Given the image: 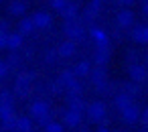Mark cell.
<instances>
[{"label":"cell","instance_id":"obj_2","mask_svg":"<svg viewBox=\"0 0 148 132\" xmlns=\"http://www.w3.org/2000/svg\"><path fill=\"white\" fill-rule=\"evenodd\" d=\"M33 23L37 25V27H49V23H51V16L49 14H45V12H39V14H35V19H33Z\"/></svg>","mask_w":148,"mask_h":132},{"label":"cell","instance_id":"obj_8","mask_svg":"<svg viewBox=\"0 0 148 132\" xmlns=\"http://www.w3.org/2000/svg\"><path fill=\"white\" fill-rule=\"evenodd\" d=\"M18 45H21V35H10V37H8V43H6V47L14 49V47H18Z\"/></svg>","mask_w":148,"mask_h":132},{"label":"cell","instance_id":"obj_5","mask_svg":"<svg viewBox=\"0 0 148 132\" xmlns=\"http://www.w3.org/2000/svg\"><path fill=\"white\" fill-rule=\"evenodd\" d=\"M47 114V104H43V102H37L35 106H33V116H37V118H43Z\"/></svg>","mask_w":148,"mask_h":132},{"label":"cell","instance_id":"obj_22","mask_svg":"<svg viewBox=\"0 0 148 132\" xmlns=\"http://www.w3.org/2000/svg\"><path fill=\"white\" fill-rule=\"evenodd\" d=\"M18 132H21V130H18Z\"/></svg>","mask_w":148,"mask_h":132},{"label":"cell","instance_id":"obj_19","mask_svg":"<svg viewBox=\"0 0 148 132\" xmlns=\"http://www.w3.org/2000/svg\"><path fill=\"white\" fill-rule=\"evenodd\" d=\"M144 12H146V14H148V2H146V4H144Z\"/></svg>","mask_w":148,"mask_h":132},{"label":"cell","instance_id":"obj_13","mask_svg":"<svg viewBox=\"0 0 148 132\" xmlns=\"http://www.w3.org/2000/svg\"><path fill=\"white\" fill-rule=\"evenodd\" d=\"M47 132H63V126L57 122H51V124H47Z\"/></svg>","mask_w":148,"mask_h":132},{"label":"cell","instance_id":"obj_9","mask_svg":"<svg viewBox=\"0 0 148 132\" xmlns=\"http://www.w3.org/2000/svg\"><path fill=\"white\" fill-rule=\"evenodd\" d=\"M10 12H12V14H23V12H25V4L12 2V4H10Z\"/></svg>","mask_w":148,"mask_h":132},{"label":"cell","instance_id":"obj_1","mask_svg":"<svg viewBox=\"0 0 148 132\" xmlns=\"http://www.w3.org/2000/svg\"><path fill=\"white\" fill-rule=\"evenodd\" d=\"M103 114H106V110H103V104H91L89 106V118L91 120H101L103 118Z\"/></svg>","mask_w":148,"mask_h":132},{"label":"cell","instance_id":"obj_21","mask_svg":"<svg viewBox=\"0 0 148 132\" xmlns=\"http://www.w3.org/2000/svg\"><path fill=\"white\" fill-rule=\"evenodd\" d=\"M99 132H108V130H103V128H101V130H99Z\"/></svg>","mask_w":148,"mask_h":132},{"label":"cell","instance_id":"obj_10","mask_svg":"<svg viewBox=\"0 0 148 132\" xmlns=\"http://www.w3.org/2000/svg\"><path fill=\"white\" fill-rule=\"evenodd\" d=\"M65 120H67V124H69V126H75V124L79 122V114H77V112H69Z\"/></svg>","mask_w":148,"mask_h":132},{"label":"cell","instance_id":"obj_4","mask_svg":"<svg viewBox=\"0 0 148 132\" xmlns=\"http://www.w3.org/2000/svg\"><path fill=\"white\" fill-rule=\"evenodd\" d=\"M118 23H120V27H128L132 23V12L130 10H122L120 16H118Z\"/></svg>","mask_w":148,"mask_h":132},{"label":"cell","instance_id":"obj_6","mask_svg":"<svg viewBox=\"0 0 148 132\" xmlns=\"http://www.w3.org/2000/svg\"><path fill=\"white\" fill-rule=\"evenodd\" d=\"M130 71H132V79H136V81H140V79L146 77V71H144V67H140V65H134Z\"/></svg>","mask_w":148,"mask_h":132},{"label":"cell","instance_id":"obj_14","mask_svg":"<svg viewBox=\"0 0 148 132\" xmlns=\"http://www.w3.org/2000/svg\"><path fill=\"white\" fill-rule=\"evenodd\" d=\"M33 27H35V23L27 19V21H23V25H21V31H23V33H29V31H31Z\"/></svg>","mask_w":148,"mask_h":132},{"label":"cell","instance_id":"obj_17","mask_svg":"<svg viewBox=\"0 0 148 132\" xmlns=\"http://www.w3.org/2000/svg\"><path fill=\"white\" fill-rule=\"evenodd\" d=\"M6 43H8V37H6L4 33H0V47H4Z\"/></svg>","mask_w":148,"mask_h":132},{"label":"cell","instance_id":"obj_11","mask_svg":"<svg viewBox=\"0 0 148 132\" xmlns=\"http://www.w3.org/2000/svg\"><path fill=\"white\" fill-rule=\"evenodd\" d=\"M16 126H18V130H21V132H29V130H31V122H29L27 118H21Z\"/></svg>","mask_w":148,"mask_h":132},{"label":"cell","instance_id":"obj_18","mask_svg":"<svg viewBox=\"0 0 148 132\" xmlns=\"http://www.w3.org/2000/svg\"><path fill=\"white\" fill-rule=\"evenodd\" d=\"M4 71H6V67H4V63H0V77L4 75Z\"/></svg>","mask_w":148,"mask_h":132},{"label":"cell","instance_id":"obj_12","mask_svg":"<svg viewBox=\"0 0 148 132\" xmlns=\"http://www.w3.org/2000/svg\"><path fill=\"white\" fill-rule=\"evenodd\" d=\"M59 53L61 55H71L73 53V43H63L61 49H59Z\"/></svg>","mask_w":148,"mask_h":132},{"label":"cell","instance_id":"obj_20","mask_svg":"<svg viewBox=\"0 0 148 132\" xmlns=\"http://www.w3.org/2000/svg\"><path fill=\"white\" fill-rule=\"evenodd\" d=\"M122 2H124V4H126V2H128V4H130V2H132V0H122Z\"/></svg>","mask_w":148,"mask_h":132},{"label":"cell","instance_id":"obj_16","mask_svg":"<svg viewBox=\"0 0 148 132\" xmlns=\"http://www.w3.org/2000/svg\"><path fill=\"white\" fill-rule=\"evenodd\" d=\"M67 2H65V0H53V6L57 8V10H63V6H65Z\"/></svg>","mask_w":148,"mask_h":132},{"label":"cell","instance_id":"obj_7","mask_svg":"<svg viewBox=\"0 0 148 132\" xmlns=\"http://www.w3.org/2000/svg\"><path fill=\"white\" fill-rule=\"evenodd\" d=\"M124 118H126V120H130V122H132V120H136V118H138V110H136L134 106L126 108V110H124Z\"/></svg>","mask_w":148,"mask_h":132},{"label":"cell","instance_id":"obj_3","mask_svg":"<svg viewBox=\"0 0 148 132\" xmlns=\"http://www.w3.org/2000/svg\"><path fill=\"white\" fill-rule=\"evenodd\" d=\"M134 39L140 43H148V27H140L134 31Z\"/></svg>","mask_w":148,"mask_h":132},{"label":"cell","instance_id":"obj_15","mask_svg":"<svg viewBox=\"0 0 148 132\" xmlns=\"http://www.w3.org/2000/svg\"><path fill=\"white\" fill-rule=\"evenodd\" d=\"M75 71H77V75H85V73L89 71V65H87V63H79V65L75 67Z\"/></svg>","mask_w":148,"mask_h":132}]
</instances>
